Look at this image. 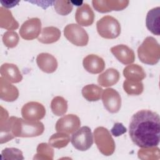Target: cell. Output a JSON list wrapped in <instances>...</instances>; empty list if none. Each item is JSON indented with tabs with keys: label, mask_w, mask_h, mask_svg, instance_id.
Masks as SVG:
<instances>
[{
	"label": "cell",
	"mask_w": 160,
	"mask_h": 160,
	"mask_svg": "<svg viewBox=\"0 0 160 160\" xmlns=\"http://www.w3.org/2000/svg\"><path fill=\"white\" fill-rule=\"evenodd\" d=\"M132 141L141 148L158 146L160 139V118L151 110L142 109L131 118L129 126Z\"/></svg>",
	"instance_id": "1"
},
{
	"label": "cell",
	"mask_w": 160,
	"mask_h": 160,
	"mask_svg": "<svg viewBox=\"0 0 160 160\" xmlns=\"http://www.w3.org/2000/svg\"><path fill=\"white\" fill-rule=\"evenodd\" d=\"M0 2L2 4V7L7 9V8H11L16 6L19 4V1H1Z\"/></svg>",
	"instance_id": "35"
},
{
	"label": "cell",
	"mask_w": 160,
	"mask_h": 160,
	"mask_svg": "<svg viewBox=\"0 0 160 160\" xmlns=\"http://www.w3.org/2000/svg\"><path fill=\"white\" fill-rule=\"evenodd\" d=\"M74 148L81 151L89 149L93 144V135L90 128L82 126L74 132L71 138Z\"/></svg>",
	"instance_id": "7"
},
{
	"label": "cell",
	"mask_w": 160,
	"mask_h": 160,
	"mask_svg": "<svg viewBox=\"0 0 160 160\" xmlns=\"http://www.w3.org/2000/svg\"><path fill=\"white\" fill-rule=\"evenodd\" d=\"M4 44L8 48H15L19 41V38L18 33L13 31H8L4 33L2 38Z\"/></svg>",
	"instance_id": "31"
},
{
	"label": "cell",
	"mask_w": 160,
	"mask_h": 160,
	"mask_svg": "<svg viewBox=\"0 0 160 160\" xmlns=\"http://www.w3.org/2000/svg\"><path fill=\"white\" fill-rule=\"evenodd\" d=\"M123 89L129 95H140L144 90V85L140 82L125 80L123 82Z\"/></svg>",
	"instance_id": "28"
},
{
	"label": "cell",
	"mask_w": 160,
	"mask_h": 160,
	"mask_svg": "<svg viewBox=\"0 0 160 160\" xmlns=\"http://www.w3.org/2000/svg\"><path fill=\"white\" fill-rule=\"evenodd\" d=\"M36 63L39 68L46 73H52L57 69V59L52 54L42 52L38 55Z\"/></svg>",
	"instance_id": "16"
},
{
	"label": "cell",
	"mask_w": 160,
	"mask_h": 160,
	"mask_svg": "<svg viewBox=\"0 0 160 160\" xmlns=\"http://www.w3.org/2000/svg\"><path fill=\"white\" fill-rule=\"evenodd\" d=\"M51 109L54 114L58 116L64 115L68 110V102L62 96L54 97L51 102Z\"/></svg>",
	"instance_id": "25"
},
{
	"label": "cell",
	"mask_w": 160,
	"mask_h": 160,
	"mask_svg": "<svg viewBox=\"0 0 160 160\" xmlns=\"http://www.w3.org/2000/svg\"><path fill=\"white\" fill-rule=\"evenodd\" d=\"M98 34L103 38L112 39L121 34V25L119 21L111 16H105L96 22Z\"/></svg>",
	"instance_id": "4"
},
{
	"label": "cell",
	"mask_w": 160,
	"mask_h": 160,
	"mask_svg": "<svg viewBox=\"0 0 160 160\" xmlns=\"http://www.w3.org/2000/svg\"><path fill=\"white\" fill-rule=\"evenodd\" d=\"M70 140L71 139L68 134L58 132L50 137L49 139V144L55 148L61 149L66 147Z\"/></svg>",
	"instance_id": "26"
},
{
	"label": "cell",
	"mask_w": 160,
	"mask_h": 160,
	"mask_svg": "<svg viewBox=\"0 0 160 160\" xmlns=\"http://www.w3.org/2000/svg\"><path fill=\"white\" fill-rule=\"evenodd\" d=\"M120 78L119 72L114 68H108L98 78V84L102 87H110L116 84Z\"/></svg>",
	"instance_id": "22"
},
{
	"label": "cell",
	"mask_w": 160,
	"mask_h": 160,
	"mask_svg": "<svg viewBox=\"0 0 160 160\" xmlns=\"http://www.w3.org/2000/svg\"><path fill=\"white\" fill-rule=\"evenodd\" d=\"M138 158L141 159H158L159 158V149L157 146L141 149L138 152Z\"/></svg>",
	"instance_id": "30"
},
{
	"label": "cell",
	"mask_w": 160,
	"mask_h": 160,
	"mask_svg": "<svg viewBox=\"0 0 160 160\" xmlns=\"http://www.w3.org/2000/svg\"><path fill=\"white\" fill-rule=\"evenodd\" d=\"M95 15L90 6L84 3L77 8L75 19L79 26L88 27L94 22Z\"/></svg>",
	"instance_id": "14"
},
{
	"label": "cell",
	"mask_w": 160,
	"mask_h": 160,
	"mask_svg": "<svg viewBox=\"0 0 160 160\" xmlns=\"http://www.w3.org/2000/svg\"><path fill=\"white\" fill-rule=\"evenodd\" d=\"M124 77L129 81L140 82L146 78L144 69L137 64H130L123 69Z\"/></svg>",
	"instance_id": "21"
},
{
	"label": "cell",
	"mask_w": 160,
	"mask_h": 160,
	"mask_svg": "<svg viewBox=\"0 0 160 160\" xmlns=\"http://www.w3.org/2000/svg\"><path fill=\"white\" fill-rule=\"evenodd\" d=\"M138 55L144 64L154 65L160 59V46L155 38L148 36L138 48Z\"/></svg>",
	"instance_id": "3"
},
{
	"label": "cell",
	"mask_w": 160,
	"mask_h": 160,
	"mask_svg": "<svg viewBox=\"0 0 160 160\" xmlns=\"http://www.w3.org/2000/svg\"><path fill=\"white\" fill-rule=\"evenodd\" d=\"M54 150L47 143H41L37 147V153L34 157V159H53Z\"/></svg>",
	"instance_id": "27"
},
{
	"label": "cell",
	"mask_w": 160,
	"mask_h": 160,
	"mask_svg": "<svg viewBox=\"0 0 160 160\" xmlns=\"http://www.w3.org/2000/svg\"><path fill=\"white\" fill-rule=\"evenodd\" d=\"M159 19H160V8L156 7L149 10L146 18V25L149 31L153 34L159 36Z\"/></svg>",
	"instance_id": "19"
},
{
	"label": "cell",
	"mask_w": 160,
	"mask_h": 160,
	"mask_svg": "<svg viewBox=\"0 0 160 160\" xmlns=\"http://www.w3.org/2000/svg\"><path fill=\"white\" fill-rule=\"evenodd\" d=\"M82 65L85 70L91 74H99L105 68L104 59L96 54H89L82 61Z\"/></svg>",
	"instance_id": "15"
},
{
	"label": "cell",
	"mask_w": 160,
	"mask_h": 160,
	"mask_svg": "<svg viewBox=\"0 0 160 160\" xmlns=\"http://www.w3.org/2000/svg\"><path fill=\"white\" fill-rule=\"evenodd\" d=\"M61 37V31L56 27L48 26L42 28L38 38L39 42L43 44H52L58 41Z\"/></svg>",
	"instance_id": "20"
},
{
	"label": "cell",
	"mask_w": 160,
	"mask_h": 160,
	"mask_svg": "<svg viewBox=\"0 0 160 160\" xmlns=\"http://www.w3.org/2000/svg\"><path fill=\"white\" fill-rule=\"evenodd\" d=\"M71 3L72 4V5H76V6H81L82 5V1H71Z\"/></svg>",
	"instance_id": "36"
},
{
	"label": "cell",
	"mask_w": 160,
	"mask_h": 160,
	"mask_svg": "<svg viewBox=\"0 0 160 160\" xmlns=\"http://www.w3.org/2000/svg\"><path fill=\"white\" fill-rule=\"evenodd\" d=\"M102 89L100 86L91 84L84 86L82 89L81 93L84 98L88 101H97L101 98Z\"/></svg>",
	"instance_id": "24"
},
{
	"label": "cell",
	"mask_w": 160,
	"mask_h": 160,
	"mask_svg": "<svg viewBox=\"0 0 160 160\" xmlns=\"http://www.w3.org/2000/svg\"><path fill=\"white\" fill-rule=\"evenodd\" d=\"M46 114V109L40 102L30 101L26 103L21 108L23 119L28 121H39Z\"/></svg>",
	"instance_id": "11"
},
{
	"label": "cell",
	"mask_w": 160,
	"mask_h": 160,
	"mask_svg": "<svg viewBox=\"0 0 160 160\" xmlns=\"http://www.w3.org/2000/svg\"><path fill=\"white\" fill-rule=\"evenodd\" d=\"M101 97L103 105L108 112L116 113L120 110L121 98L116 90L112 88H107L102 91Z\"/></svg>",
	"instance_id": "9"
},
{
	"label": "cell",
	"mask_w": 160,
	"mask_h": 160,
	"mask_svg": "<svg viewBox=\"0 0 160 160\" xmlns=\"http://www.w3.org/2000/svg\"><path fill=\"white\" fill-rule=\"evenodd\" d=\"M11 131L14 137L32 138L41 135L44 131L42 122L11 116L9 118Z\"/></svg>",
	"instance_id": "2"
},
{
	"label": "cell",
	"mask_w": 160,
	"mask_h": 160,
	"mask_svg": "<svg viewBox=\"0 0 160 160\" xmlns=\"http://www.w3.org/2000/svg\"><path fill=\"white\" fill-rule=\"evenodd\" d=\"M64 37L72 44L85 46L89 41V36L86 30L76 24H69L64 28Z\"/></svg>",
	"instance_id": "6"
},
{
	"label": "cell",
	"mask_w": 160,
	"mask_h": 160,
	"mask_svg": "<svg viewBox=\"0 0 160 160\" xmlns=\"http://www.w3.org/2000/svg\"><path fill=\"white\" fill-rule=\"evenodd\" d=\"M126 131H127L126 128L123 126L122 123H120V122L115 123L114 124L113 128L111 130V134L115 137L119 136L122 134L125 133Z\"/></svg>",
	"instance_id": "33"
},
{
	"label": "cell",
	"mask_w": 160,
	"mask_h": 160,
	"mask_svg": "<svg viewBox=\"0 0 160 160\" xmlns=\"http://www.w3.org/2000/svg\"><path fill=\"white\" fill-rule=\"evenodd\" d=\"M1 77L11 83H18L22 79V76L18 67L12 63H4L0 68Z\"/></svg>",
	"instance_id": "17"
},
{
	"label": "cell",
	"mask_w": 160,
	"mask_h": 160,
	"mask_svg": "<svg viewBox=\"0 0 160 160\" xmlns=\"http://www.w3.org/2000/svg\"><path fill=\"white\" fill-rule=\"evenodd\" d=\"M129 3L128 0H94L92 1L94 8L101 13L123 10Z\"/></svg>",
	"instance_id": "12"
},
{
	"label": "cell",
	"mask_w": 160,
	"mask_h": 160,
	"mask_svg": "<svg viewBox=\"0 0 160 160\" xmlns=\"http://www.w3.org/2000/svg\"><path fill=\"white\" fill-rule=\"evenodd\" d=\"M114 56L123 64H130L135 60L134 51L125 44H119L110 49Z\"/></svg>",
	"instance_id": "13"
},
{
	"label": "cell",
	"mask_w": 160,
	"mask_h": 160,
	"mask_svg": "<svg viewBox=\"0 0 160 160\" xmlns=\"http://www.w3.org/2000/svg\"><path fill=\"white\" fill-rule=\"evenodd\" d=\"M95 143L99 151L104 156H111L115 151V142L108 129L98 127L94 131Z\"/></svg>",
	"instance_id": "5"
},
{
	"label": "cell",
	"mask_w": 160,
	"mask_h": 160,
	"mask_svg": "<svg viewBox=\"0 0 160 160\" xmlns=\"http://www.w3.org/2000/svg\"><path fill=\"white\" fill-rule=\"evenodd\" d=\"M53 4L56 12L61 16H66L69 14L73 9V5L70 1H54Z\"/></svg>",
	"instance_id": "29"
},
{
	"label": "cell",
	"mask_w": 160,
	"mask_h": 160,
	"mask_svg": "<svg viewBox=\"0 0 160 160\" xmlns=\"http://www.w3.org/2000/svg\"><path fill=\"white\" fill-rule=\"evenodd\" d=\"M4 159H24L22 152L21 150L14 148H7L1 152Z\"/></svg>",
	"instance_id": "32"
},
{
	"label": "cell",
	"mask_w": 160,
	"mask_h": 160,
	"mask_svg": "<svg viewBox=\"0 0 160 160\" xmlns=\"http://www.w3.org/2000/svg\"><path fill=\"white\" fill-rule=\"evenodd\" d=\"M0 27L8 30L16 29L19 23L13 17L11 12L3 7L0 8Z\"/></svg>",
	"instance_id": "23"
},
{
	"label": "cell",
	"mask_w": 160,
	"mask_h": 160,
	"mask_svg": "<svg viewBox=\"0 0 160 160\" xmlns=\"http://www.w3.org/2000/svg\"><path fill=\"white\" fill-rule=\"evenodd\" d=\"M41 30V20L32 18L23 22L19 29V34L22 39L30 41L38 38Z\"/></svg>",
	"instance_id": "8"
},
{
	"label": "cell",
	"mask_w": 160,
	"mask_h": 160,
	"mask_svg": "<svg viewBox=\"0 0 160 160\" xmlns=\"http://www.w3.org/2000/svg\"><path fill=\"white\" fill-rule=\"evenodd\" d=\"M54 1H29L31 3L36 4L38 6H40L43 9H46L49 6H51L52 4H54Z\"/></svg>",
	"instance_id": "34"
},
{
	"label": "cell",
	"mask_w": 160,
	"mask_h": 160,
	"mask_svg": "<svg viewBox=\"0 0 160 160\" xmlns=\"http://www.w3.org/2000/svg\"><path fill=\"white\" fill-rule=\"evenodd\" d=\"M19 97V91L18 88L5 80L1 76L0 78V98L2 100L7 102H12Z\"/></svg>",
	"instance_id": "18"
},
{
	"label": "cell",
	"mask_w": 160,
	"mask_h": 160,
	"mask_svg": "<svg viewBox=\"0 0 160 160\" xmlns=\"http://www.w3.org/2000/svg\"><path fill=\"white\" fill-rule=\"evenodd\" d=\"M80 125L79 118L75 114H69L64 116L57 121L55 129L57 132L73 134L80 128Z\"/></svg>",
	"instance_id": "10"
}]
</instances>
